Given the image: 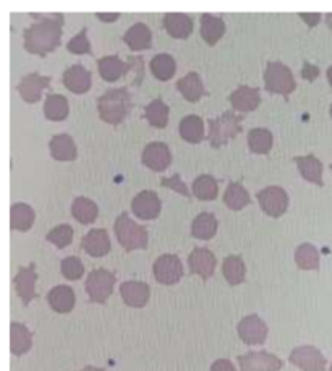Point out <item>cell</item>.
Returning <instances> with one entry per match:
<instances>
[{
  "label": "cell",
  "instance_id": "6da1fadb",
  "mask_svg": "<svg viewBox=\"0 0 332 371\" xmlns=\"http://www.w3.org/2000/svg\"><path fill=\"white\" fill-rule=\"evenodd\" d=\"M33 25L25 30L23 47L26 52L46 57L60 46L63 15L62 13H31Z\"/></svg>",
  "mask_w": 332,
  "mask_h": 371
},
{
  "label": "cell",
  "instance_id": "7a4b0ae2",
  "mask_svg": "<svg viewBox=\"0 0 332 371\" xmlns=\"http://www.w3.org/2000/svg\"><path fill=\"white\" fill-rule=\"evenodd\" d=\"M131 109H133V99L125 86L107 89V93L98 99V112L110 125L122 124Z\"/></svg>",
  "mask_w": 332,
  "mask_h": 371
},
{
  "label": "cell",
  "instance_id": "3957f363",
  "mask_svg": "<svg viewBox=\"0 0 332 371\" xmlns=\"http://www.w3.org/2000/svg\"><path fill=\"white\" fill-rule=\"evenodd\" d=\"M114 232L120 245L126 252L140 250L147 247V230L146 227L135 222L128 213H122L114 222Z\"/></svg>",
  "mask_w": 332,
  "mask_h": 371
},
{
  "label": "cell",
  "instance_id": "277c9868",
  "mask_svg": "<svg viewBox=\"0 0 332 371\" xmlns=\"http://www.w3.org/2000/svg\"><path fill=\"white\" fill-rule=\"evenodd\" d=\"M241 115H237L232 110H225L224 114L218 115V117L211 119L208 122L209 125V134H208V141L211 143L213 148H220L235 138L241 131Z\"/></svg>",
  "mask_w": 332,
  "mask_h": 371
},
{
  "label": "cell",
  "instance_id": "5b68a950",
  "mask_svg": "<svg viewBox=\"0 0 332 371\" xmlns=\"http://www.w3.org/2000/svg\"><path fill=\"white\" fill-rule=\"evenodd\" d=\"M266 89L274 94H282L284 98H288L297 88L295 78L291 68L284 65L282 62H270L265 72Z\"/></svg>",
  "mask_w": 332,
  "mask_h": 371
},
{
  "label": "cell",
  "instance_id": "8992f818",
  "mask_svg": "<svg viewBox=\"0 0 332 371\" xmlns=\"http://www.w3.org/2000/svg\"><path fill=\"white\" fill-rule=\"evenodd\" d=\"M114 285L115 274L104 268H99L88 274L86 282H84V289H86V294L93 304L104 305L105 301L109 300V297L112 295Z\"/></svg>",
  "mask_w": 332,
  "mask_h": 371
},
{
  "label": "cell",
  "instance_id": "52a82bcc",
  "mask_svg": "<svg viewBox=\"0 0 332 371\" xmlns=\"http://www.w3.org/2000/svg\"><path fill=\"white\" fill-rule=\"evenodd\" d=\"M263 211L271 217H281L288 208V195L282 187H266L256 195Z\"/></svg>",
  "mask_w": 332,
  "mask_h": 371
},
{
  "label": "cell",
  "instance_id": "ba28073f",
  "mask_svg": "<svg viewBox=\"0 0 332 371\" xmlns=\"http://www.w3.org/2000/svg\"><path fill=\"white\" fill-rule=\"evenodd\" d=\"M156 280L164 285H173L183 278V264L177 254H162L152 266Z\"/></svg>",
  "mask_w": 332,
  "mask_h": 371
},
{
  "label": "cell",
  "instance_id": "9c48e42d",
  "mask_svg": "<svg viewBox=\"0 0 332 371\" xmlns=\"http://www.w3.org/2000/svg\"><path fill=\"white\" fill-rule=\"evenodd\" d=\"M136 59H138V57H131L130 62H124L117 56L101 57V59H98L99 75H101L105 82H115V79L122 78L130 70H133V68H136V70H145L143 62H141L140 65H133Z\"/></svg>",
  "mask_w": 332,
  "mask_h": 371
},
{
  "label": "cell",
  "instance_id": "30bf717a",
  "mask_svg": "<svg viewBox=\"0 0 332 371\" xmlns=\"http://www.w3.org/2000/svg\"><path fill=\"white\" fill-rule=\"evenodd\" d=\"M240 371H279L282 368V360L270 352H248L240 355Z\"/></svg>",
  "mask_w": 332,
  "mask_h": 371
},
{
  "label": "cell",
  "instance_id": "8fae6325",
  "mask_svg": "<svg viewBox=\"0 0 332 371\" xmlns=\"http://www.w3.org/2000/svg\"><path fill=\"white\" fill-rule=\"evenodd\" d=\"M288 360L303 371H326V363H328L324 355L313 346H300L293 349Z\"/></svg>",
  "mask_w": 332,
  "mask_h": 371
},
{
  "label": "cell",
  "instance_id": "7c38bea8",
  "mask_svg": "<svg viewBox=\"0 0 332 371\" xmlns=\"http://www.w3.org/2000/svg\"><path fill=\"white\" fill-rule=\"evenodd\" d=\"M241 341L248 346H261L266 342L267 326L258 315H248L239 323L237 326Z\"/></svg>",
  "mask_w": 332,
  "mask_h": 371
},
{
  "label": "cell",
  "instance_id": "4fadbf2b",
  "mask_svg": "<svg viewBox=\"0 0 332 371\" xmlns=\"http://www.w3.org/2000/svg\"><path fill=\"white\" fill-rule=\"evenodd\" d=\"M36 279H38V273H36L34 263H31L26 268L20 266L17 275L13 278L15 290H17L21 304L25 306H28L36 299Z\"/></svg>",
  "mask_w": 332,
  "mask_h": 371
},
{
  "label": "cell",
  "instance_id": "5bb4252c",
  "mask_svg": "<svg viewBox=\"0 0 332 371\" xmlns=\"http://www.w3.org/2000/svg\"><path fill=\"white\" fill-rule=\"evenodd\" d=\"M141 161L146 167H150L154 172H162L171 166L172 162V152L168 150V146L162 141H152L150 145H146L143 150V156Z\"/></svg>",
  "mask_w": 332,
  "mask_h": 371
},
{
  "label": "cell",
  "instance_id": "9a60e30c",
  "mask_svg": "<svg viewBox=\"0 0 332 371\" xmlns=\"http://www.w3.org/2000/svg\"><path fill=\"white\" fill-rule=\"evenodd\" d=\"M162 203L154 192L151 190H143L138 195L135 196L133 201H131V211L136 217L143 221H150V219H156L157 216L161 213Z\"/></svg>",
  "mask_w": 332,
  "mask_h": 371
},
{
  "label": "cell",
  "instance_id": "2e32d148",
  "mask_svg": "<svg viewBox=\"0 0 332 371\" xmlns=\"http://www.w3.org/2000/svg\"><path fill=\"white\" fill-rule=\"evenodd\" d=\"M51 77H42L39 73H29L21 78V82L17 84V91L28 104L38 103L42 96V91L49 88Z\"/></svg>",
  "mask_w": 332,
  "mask_h": 371
},
{
  "label": "cell",
  "instance_id": "e0dca14e",
  "mask_svg": "<svg viewBox=\"0 0 332 371\" xmlns=\"http://www.w3.org/2000/svg\"><path fill=\"white\" fill-rule=\"evenodd\" d=\"M215 264H218V259H215L214 253L208 250V248H194L188 256L190 271L193 274H198L204 280L213 278Z\"/></svg>",
  "mask_w": 332,
  "mask_h": 371
},
{
  "label": "cell",
  "instance_id": "ac0fdd59",
  "mask_svg": "<svg viewBox=\"0 0 332 371\" xmlns=\"http://www.w3.org/2000/svg\"><path fill=\"white\" fill-rule=\"evenodd\" d=\"M62 83L65 84L67 89H70L72 93L75 94H84L91 88L93 83V75L91 72L86 70L81 63H75L70 68H67L63 72L62 77Z\"/></svg>",
  "mask_w": 332,
  "mask_h": 371
},
{
  "label": "cell",
  "instance_id": "d6986e66",
  "mask_svg": "<svg viewBox=\"0 0 332 371\" xmlns=\"http://www.w3.org/2000/svg\"><path fill=\"white\" fill-rule=\"evenodd\" d=\"M150 285L140 280H125L120 285V295H122L124 301L131 308H143L150 300Z\"/></svg>",
  "mask_w": 332,
  "mask_h": 371
},
{
  "label": "cell",
  "instance_id": "ffe728a7",
  "mask_svg": "<svg viewBox=\"0 0 332 371\" xmlns=\"http://www.w3.org/2000/svg\"><path fill=\"white\" fill-rule=\"evenodd\" d=\"M81 248L89 256H105L110 252L109 234L104 229H91L81 238Z\"/></svg>",
  "mask_w": 332,
  "mask_h": 371
},
{
  "label": "cell",
  "instance_id": "44dd1931",
  "mask_svg": "<svg viewBox=\"0 0 332 371\" xmlns=\"http://www.w3.org/2000/svg\"><path fill=\"white\" fill-rule=\"evenodd\" d=\"M230 104L234 105L235 110L239 112H251L255 110L261 103L260 89L248 86V84H241L229 96Z\"/></svg>",
  "mask_w": 332,
  "mask_h": 371
},
{
  "label": "cell",
  "instance_id": "7402d4cb",
  "mask_svg": "<svg viewBox=\"0 0 332 371\" xmlns=\"http://www.w3.org/2000/svg\"><path fill=\"white\" fill-rule=\"evenodd\" d=\"M162 25H164L167 33L177 39H187L193 31V20L187 13H166L162 18Z\"/></svg>",
  "mask_w": 332,
  "mask_h": 371
},
{
  "label": "cell",
  "instance_id": "603a6c76",
  "mask_svg": "<svg viewBox=\"0 0 332 371\" xmlns=\"http://www.w3.org/2000/svg\"><path fill=\"white\" fill-rule=\"evenodd\" d=\"M33 346V334L21 323H12L10 325V351L17 357H21L31 351Z\"/></svg>",
  "mask_w": 332,
  "mask_h": 371
},
{
  "label": "cell",
  "instance_id": "cb8c5ba5",
  "mask_svg": "<svg viewBox=\"0 0 332 371\" xmlns=\"http://www.w3.org/2000/svg\"><path fill=\"white\" fill-rule=\"evenodd\" d=\"M125 44L130 47L131 51H143V49H151L152 46V34L151 30L147 28L145 23H135L126 30L124 34Z\"/></svg>",
  "mask_w": 332,
  "mask_h": 371
},
{
  "label": "cell",
  "instance_id": "d4e9b609",
  "mask_svg": "<svg viewBox=\"0 0 332 371\" xmlns=\"http://www.w3.org/2000/svg\"><path fill=\"white\" fill-rule=\"evenodd\" d=\"M177 89L190 103H198L203 96H206L208 91L203 86L201 78L197 72H190L188 75L180 78L177 82Z\"/></svg>",
  "mask_w": 332,
  "mask_h": 371
},
{
  "label": "cell",
  "instance_id": "484cf974",
  "mask_svg": "<svg viewBox=\"0 0 332 371\" xmlns=\"http://www.w3.org/2000/svg\"><path fill=\"white\" fill-rule=\"evenodd\" d=\"M49 150L55 161H75L77 159L75 141L67 134L52 136V140L49 141Z\"/></svg>",
  "mask_w": 332,
  "mask_h": 371
},
{
  "label": "cell",
  "instance_id": "4316f807",
  "mask_svg": "<svg viewBox=\"0 0 332 371\" xmlns=\"http://www.w3.org/2000/svg\"><path fill=\"white\" fill-rule=\"evenodd\" d=\"M47 301L57 313H70L75 306V292L68 285H57L47 294Z\"/></svg>",
  "mask_w": 332,
  "mask_h": 371
},
{
  "label": "cell",
  "instance_id": "83f0119b",
  "mask_svg": "<svg viewBox=\"0 0 332 371\" xmlns=\"http://www.w3.org/2000/svg\"><path fill=\"white\" fill-rule=\"evenodd\" d=\"M293 162L298 166V171L305 180L323 187V164H321L318 157L308 155L302 157H295Z\"/></svg>",
  "mask_w": 332,
  "mask_h": 371
},
{
  "label": "cell",
  "instance_id": "f1b7e54d",
  "mask_svg": "<svg viewBox=\"0 0 332 371\" xmlns=\"http://www.w3.org/2000/svg\"><path fill=\"white\" fill-rule=\"evenodd\" d=\"M34 224V209L26 203H15L10 208V227L13 230L26 232Z\"/></svg>",
  "mask_w": 332,
  "mask_h": 371
},
{
  "label": "cell",
  "instance_id": "f546056e",
  "mask_svg": "<svg viewBox=\"0 0 332 371\" xmlns=\"http://www.w3.org/2000/svg\"><path fill=\"white\" fill-rule=\"evenodd\" d=\"M225 33V23L220 17H214L211 13L201 15V36L209 46H214Z\"/></svg>",
  "mask_w": 332,
  "mask_h": 371
},
{
  "label": "cell",
  "instance_id": "4dcf8cb0",
  "mask_svg": "<svg viewBox=\"0 0 332 371\" xmlns=\"http://www.w3.org/2000/svg\"><path fill=\"white\" fill-rule=\"evenodd\" d=\"M178 131H180L183 140L198 145L204 138V122L198 115H187L178 125Z\"/></svg>",
  "mask_w": 332,
  "mask_h": 371
},
{
  "label": "cell",
  "instance_id": "1f68e13d",
  "mask_svg": "<svg viewBox=\"0 0 332 371\" xmlns=\"http://www.w3.org/2000/svg\"><path fill=\"white\" fill-rule=\"evenodd\" d=\"M218 232V219L213 213H201L192 222V235L199 240H211Z\"/></svg>",
  "mask_w": 332,
  "mask_h": 371
},
{
  "label": "cell",
  "instance_id": "d6a6232c",
  "mask_svg": "<svg viewBox=\"0 0 332 371\" xmlns=\"http://www.w3.org/2000/svg\"><path fill=\"white\" fill-rule=\"evenodd\" d=\"M223 273L230 285H239L244 282L246 275L244 258L240 254H229L223 263Z\"/></svg>",
  "mask_w": 332,
  "mask_h": 371
},
{
  "label": "cell",
  "instance_id": "836d02e7",
  "mask_svg": "<svg viewBox=\"0 0 332 371\" xmlns=\"http://www.w3.org/2000/svg\"><path fill=\"white\" fill-rule=\"evenodd\" d=\"M224 203L229 206L232 211L244 209L246 204L251 203V198L246 188L240 182H230L227 190L224 193Z\"/></svg>",
  "mask_w": 332,
  "mask_h": 371
},
{
  "label": "cell",
  "instance_id": "e575fe53",
  "mask_svg": "<svg viewBox=\"0 0 332 371\" xmlns=\"http://www.w3.org/2000/svg\"><path fill=\"white\" fill-rule=\"evenodd\" d=\"M72 214L77 221H80L81 224H91V222L96 221L99 208L93 200L84 198V196H78L72 204Z\"/></svg>",
  "mask_w": 332,
  "mask_h": 371
},
{
  "label": "cell",
  "instance_id": "d590c367",
  "mask_svg": "<svg viewBox=\"0 0 332 371\" xmlns=\"http://www.w3.org/2000/svg\"><path fill=\"white\" fill-rule=\"evenodd\" d=\"M295 263L305 271H318L319 269V253L312 243H302L295 250Z\"/></svg>",
  "mask_w": 332,
  "mask_h": 371
},
{
  "label": "cell",
  "instance_id": "8d00e7d4",
  "mask_svg": "<svg viewBox=\"0 0 332 371\" xmlns=\"http://www.w3.org/2000/svg\"><path fill=\"white\" fill-rule=\"evenodd\" d=\"M193 195L198 200L203 201H213L218 198L219 195V183L213 176L209 174H203L193 182Z\"/></svg>",
  "mask_w": 332,
  "mask_h": 371
},
{
  "label": "cell",
  "instance_id": "74e56055",
  "mask_svg": "<svg viewBox=\"0 0 332 371\" xmlns=\"http://www.w3.org/2000/svg\"><path fill=\"white\" fill-rule=\"evenodd\" d=\"M44 115L54 122L65 120L68 115V99L62 94H49L44 103Z\"/></svg>",
  "mask_w": 332,
  "mask_h": 371
},
{
  "label": "cell",
  "instance_id": "f35d334b",
  "mask_svg": "<svg viewBox=\"0 0 332 371\" xmlns=\"http://www.w3.org/2000/svg\"><path fill=\"white\" fill-rule=\"evenodd\" d=\"M145 117L150 122V125L164 129L168 120V105L161 98L151 100L145 108Z\"/></svg>",
  "mask_w": 332,
  "mask_h": 371
},
{
  "label": "cell",
  "instance_id": "ab89813d",
  "mask_svg": "<svg viewBox=\"0 0 332 371\" xmlns=\"http://www.w3.org/2000/svg\"><path fill=\"white\" fill-rule=\"evenodd\" d=\"M272 134L267 129H253L248 134V146L256 155H267L272 148Z\"/></svg>",
  "mask_w": 332,
  "mask_h": 371
},
{
  "label": "cell",
  "instance_id": "60d3db41",
  "mask_svg": "<svg viewBox=\"0 0 332 371\" xmlns=\"http://www.w3.org/2000/svg\"><path fill=\"white\" fill-rule=\"evenodd\" d=\"M175 60L172 56L168 54H157L154 59L151 60V72L157 79L161 82H167L175 73Z\"/></svg>",
  "mask_w": 332,
  "mask_h": 371
},
{
  "label": "cell",
  "instance_id": "b9f144b4",
  "mask_svg": "<svg viewBox=\"0 0 332 371\" xmlns=\"http://www.w3.org/2000/svg\"><path fill=\"white\" fill-rule=\"evenodd\" d=\"M46 240L54 243L57 248H65L73 240V227L70 224H60L46 235Z\"/></svg>",
  "mask_w": 332,
  "mask_h": 371
},
{
  "label": "cell",
  "instance_id": "7bdbcfd3",
  "mask_svg": "<svg viewBox=\"0 0 332 371\" xmlns=\"http://www.w3.org/2000/svg\"><path fill=\"white\" fill-rule=\"evenodd\" d=\"M62 275L68 280H78L84 274V266L78 256H67L60 263Z\"/></svg>",
  "mask_w": 332,
  "mask_h": 371
},
{
  "label": "cell",
  "instance_id": "ee69618b",
  "mask_svg": "<svg viewBox=\"0 0 332 371\" xmlns=\"http://www.w3.org/2000/svg\"><path fill=\"white\" fill-rule=\"evenodd\" d=\"M86 33H88V28L86 26H83L80 33H78L77 36H73V38L68 41V44H67L68 52H72V54H91V44H89Z\"/></svg>",
  "mask_w": 332,
  "mask_h": 371
},
{
  "label": "cell",
  "instance_id": "f6af8a7d",
  "mask_svg": "<svg viewBox=\"0 0 332 371\" xmlns=\"http://www.w3.org/2000/svg\"><path fill=\"white\" fill-rule=\"evenodd\" d=\"M161 182H162V187L173 188V190H177V192L180 193V195H183V196H190L188 195V190L185 187V183L182 182L180 176H178V174H175V176L171 177V178H162Z\"/></svg>",
  "mask_w": 332,
  "mask_h": 371
},
{
  "label": "cell",
  "instance_id": "bcb514c9",
  "mask_svg": "<svg viewBox=\"0 0 332 371\" xmlns=\"http://www.w3.org/2000/svg\"><path fill=\"white\" fill-rule=\"evenodd\" d=\"M319 68L316 67V65H312V63H308V62H305L303 63V68H302V77L305 79H308V82H314L316 78H318L319 75Z\"/></svg>",
  "mask_w": 332,
  "mask_h": 371
},
{
  "label": "cell",
  "instance_id": "7dc6e473",
  "mask_svg": "<svg viewBox=\"0 0 332 371\" xmlns=\"http://www.w3.org/2000/svg\"><path fill=\"white\" fill-rule=\"evenodd\" d=\"M211 371H235L234 363L227 358H219L211 365Z\"/></svg>",
  "mask_w": 332,
  "mask_h": 371
},
{
  "label": "cell",
  "instance_id": "c3c4849f",
  "mask_svg": "<svg viewBox=\"0 0 332 371\" xmlns=\"http://www.w3.org/2000/svg\"><path fill=\"white\" fill-rule=\"evenodd\" d=\"M300 18L307 21V25L310 26V28H313V26H316L321 21V15L319 13H300Z\"/></svg>",
  "mask_w": 332,
  "mask_h": 371
},
{
  "label": "cell",
  "instance_id": "681fc988",
  "mask_svg": "<svg viewBox=\"0 0 332 371\" xmlns=\"http://www.w3.org/2000/svg\"><path fill=\"white\" fill-rule=\"evenodd\" d=\"M96 17L101 21H115L119 20L120 13H96Z\"/></svg>",
  "mask_w": 332,
  "mask_h": 371
},
{
  "label": "cell",
  "instance_id": "f907efd6",
  "mask_svg": "<svg viewBox=\"0 0 332 371\" xmlns=\"http://www.w3.org/2000/svg\"><path fill=\"white\" fill-rule=\"evenodd\" d=\"M326 23H328V26L332 30V13L326 15Z\"/></svg>",
  "mask_w": 332,
  "mask_h": 371
},
{
  "label": "cell",
  "instance_id": "816d5d0a",
  "mask_svg": "<svg viewBox=\"0 0 332 371\" xmlns=\"http://www.w3.org/2000/svg\"><path fill=\"white\" fill-rule=\"evenodd\" d=\"M326 75H328V79H329V84L332 86V65L328 68V72H326Z\"/></svg>",
  "mask_w": 332,
  "mask_h": 371
},
{
  "label": "cell",
  "instance_id": "f5cc1de1",
  "mask_svg": "<svg viewBox=\"0 0 332 371\" xmlns=\"http://www.w3.org/2000/svg\"><path fill=\"white\" fill-rule=\"evenodd\" d=\"M81 371H104V370L96 368V367H86V368H83Z\"/></svg>",
  "mask_w": 332,
  "mask_h": 371
},
{
  "label": "cell",
  "instance_id": "db71d44e",
  "mask_svg": "<svg viewBox=\"0 0 332 371\" xmlns=\"http://www.w3.org/2000/svg\"><path fill=\"white\" fill-rule=\"evenodd\" d=\"M331 115H332V105H331Z\"/></svg>",
  "mask_w": 332,
  "mask_h": 371
},
{
  "label": "cell",
  "instance_id": "11a10c76",
  "mask_svg": "<svg viewBox=\"0 0 332 371\" xmlns=\"http://www.w3.org/2000/svg\"><path fill=\"white\" fill-rule=\"evenodd\" d=\"M329 371H332V367H331V370H329Z\"/></svg>",
  "mask_w": 332,
  "mask_h": 371
},
{
  "label": "cell",
  "instance_id": "9f6ffc18",
  "mask_svg": "<svg viewBox=\"0 0 332 371\" xmlns=\"http://www.w3.org/2000/svg\"><path fill=\"white\" fill-rule=\"evenodd\" d=\"M331 169H332V164H331Z\"/></svg>",
  "mask_w": 332,
  "mask_h": 371
}]
</instances>
